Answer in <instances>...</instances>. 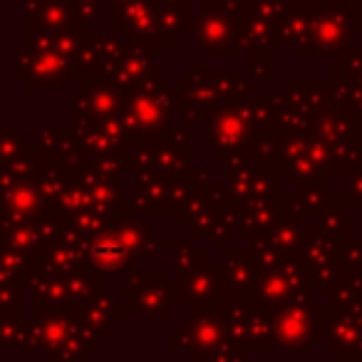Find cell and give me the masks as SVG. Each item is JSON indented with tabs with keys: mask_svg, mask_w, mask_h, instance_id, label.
I'll use <instances>...</instances> for the list:
<instances>
[{
	"mask_svg": "<svg viewBox=\"0 0 362 362\" xmlns=\"http://www.w3.org/2000/svg\"><path fill=\"white\" fill-rule=\"evenodd\" d=\"M97 258L105 263H115L117 258H122V248H117L112 241H105L97 246Z\"/></svg>",
	"mask_w": 362,
	"mask_h": 362,
	"instance_id": "cell-1",
	"label": "cell"
}]
</instances>
